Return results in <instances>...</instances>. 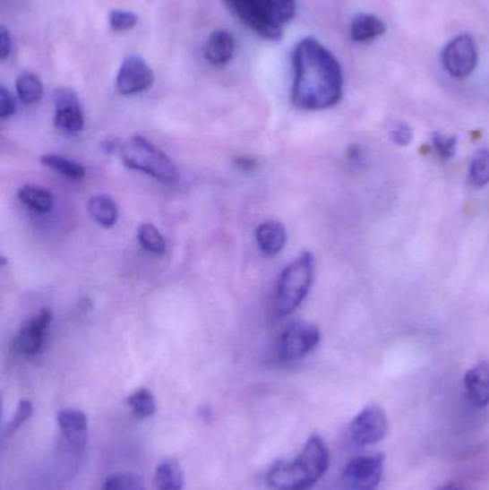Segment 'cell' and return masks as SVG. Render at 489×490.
<instances>
[{"label": "cell", "mask_w": 489, "mask_h": 490, "mask_svg": "<svg viewBox=\"0 0 489 490\" xmlns=\"http://www.w3.org/2000/svg\"><path fill=\"white\" fill-rule=\"evenodd\" d=\"M88 211H90V217L105 228L116 226L118 221V204L107 195H95L90 198L88 201Z\"/></svg>", "instance_id": "18"}, {"label": "cell", "mask_w": 489, "mask_h": 490, "mask_svg": "<svg viewBox=\"0 0 489 490\" xmlns=\"http://www.w3.org/2000/svg\"><path fill=\"white\" fill-rule=\"evenodd\" d=\"M19 200L22 201L26 207L39 214H47L54 208V197L52 193L40 186L25 185L19 190Z\"/></svg>", "instance_id": "20"}, {"label": "cell", "mask_w": 489, "mask_h": 490, "mask_svg": "<svg viewBox=\"0 0 489 490\" xmlns=\"http://www.w3.org/2000/svg\"><path fill=\"white\" fill-rule=\"evenodd\" d=\"M329 449L317 434L310 437L299 458L279 462L267 473V484L276 490H309L324 477L329 468Z\"/></svg>", "instance_id": "2"}, {"label": "cell", "mask_w": 489, "mask_h": 490, "mask_svg": "<svg viewBox=\"0 0 489 490\" xmlns=\"http://www.w3.org/2000/svg\"><path fill=\"white\" fill-rule=\"evenodd\" d=\"M121 157L128 168L144 172L162 184L176 183L178 172L173 161L144 136H133L121 145Z\"/></svg>", "instance_id": "5"}, {"label": "cell", "mask_w": 489, "mask_h": 490, "mask_svg": "<svg viewBox=\"0 0 489 490\" xmlns=\"http://www.w3.org/2000/svg\"><path fill=\"white\" fill-rule=\"evenodd\" d=\"M464 386L472 406L486 408L489 405V363L481 362L468 370Z\"/></svg>", "instance_id": "14"}, {"label": "cell", "mask_w": 489, "mask_h": 490, "mask_svg": "<svg viewBox=\"0 0 489 490\" xmlns=\"http://www.w3.org/2000/svg\"><path fill=\"white\" fill-rule=\"evenodd\" d=\"M439 490H458L453 485H448V486L441 487Z\"/></svg>", "instance_id": "34"}, {"label": "cell", "mask_w": 489, "mask_h": 490, "mask_svg": "<svg viewBox=\"0 0 489 490\" xmlns=\"http://www.w3.org/2000/svg\"><path fill=\"white\" fill-rule=\"evenodd\" d=\"M390 140L399 147H408L414 141V133L409 125L403 124V122H398L390 128Z\"/></svg>", "instance_id": "30"}, {"label": "cell", "mask_w": 489, "mask_h": 490, "mask_svg": "<svg viewBox=\"0 0 489 490\" xmlns=\"http://www.w3.org/2000/svg\"><path fill=\"white\" fill-rule=\"evenodd\" d=\"M40 162L51 168L52 171L58 172L61 176H66L69 179H83L87 176V171L83 168L82 165L78 162L71 161L66 158L61 157L56 154H47L40 158Z\"/></svg>", "instance_id": "22"}, {"label": "cell", "mask_w": 489, "mask_h": 490, "mask_svg": "<svg viewBox=\"0 0 489 490\" xmlns=\"http://www.w3.org/2000/svg\"><path fill=\"white\" fill-rule=\"evenodd\" d=\"M236 52V40L231 32L219 29L210 35L205 43L204 56L214 66H224L233 59Z\"/></svg>", "instance_id": "15"}, {"label": "cell", "mask_w": 489, "mask_h": 490, "mask_svg": "<svg viewBox=\"0 0 489 490\" xmlns=\"http://www.w3.org/2000/svg\"><path fill=\"white\" fill-rule=\"evenodd\" d=\"M11 52L12 40L11 38H9L8 29L2 26V28H0V59H2V61H6L9 55H11Z\"/></svg>", "instance_id": "32"}, {"label": "cell", "mask_w": 489, "mask_h": 490, "mask_svg": "<svg viewBox=\"0 0 489 490\" xmlns=\"http://www.w3.org/2000/svg\"><path fill=\"white\" fill-rule=\"evenodd\" d=\"M234 164L237 165L238 168L243 169V171H252V169H254L257 167L256 159L250 157L236 158Z\"/></svg>", "instance_id": "33"}, {"label": "cell", "mask_w": 489, "mask_h": 490, "mask_svg": "<svg viewBox=\"0 0 489 490\" xmlns=\"http://www.w3.org/2000/svg\"><path fill=\"white\" fill-rule=\"evenodd\" d=\"M128 406L133 408V412L138 417H150L154 415L157 410V403H155L154 394L147 389H138L131 394L128 400Z\"/></svg>", "instance_id": "26"}, {"label": "cell", "mask_w": 489, "mask_h": 490, "mask_svg": "<svg viewBox=\"0 0 489 490\" xmlns=\"http://www.w3.org/2000/svg\"><path fill=\"white\" fill-rule=\"evenodd\" d=\"M54 102L56 129L68 135L80 133L85 125V118L78 95L69 88H61L55 92Z\"/></svg>", "instance_id": "11"}, {"label": "cell", "mask_w": 489, "mask_h": 490, "mask_svg": "<svg viewBox=\"0 0 489 490\" xmlns=\"http://www.w3.org/2000/svg\"><path fill=\"white\" fill-rule=\"evenodd\" d=\"M33 408L32 403L30 400H21L19 401L18 408H16L15 415L12 417L11 422H9L8 429H6V434H15L16 430L19 427L25 425L28 420L32 417Z\"/></svg>", "instance_id": "29"}, {"label": "cell", "mask_w": 489, "mask_h": 490, "mask_svg": "<svg viewBox=\"0 0 489 490\" xmlns=\"http://www.w3.org/2000/svg\"><path fill=\"white\" fill-rule=\"evenodd\" d=\"M16 92L23 104H37L44 97V85L35 73L26 72L16 81Z\"/></svg>", "instance_id": "21"}, {"label": "cell", "mask_w": 489, "mask_h": 490, "mask_svg": "<svg viewBox=\"0 0 489 490\" xmlns=\"http://www.w3.org/2000/svg\"><path fill=\"white\" fill-rule=\"evenodd\" d=\"M256 241L264 254L276 255L287 243V231L280 221H266L257 227Z\"/></svg>", "instance_id": "16"}, {"label": "cell", "mask_w": 489, "mask_h": 490, "mask_svg": "<svg viewBox=\"0 0 489 490\" xmlns=\"http://www.w3.org/2000/svg\"><path fill=\"white\" fill-rule=\"evenodd\" d=\"M52 312L49 308L40 310L35 317L26 322L16 339L18 350L25 356H35L42 350L45 333L51 326Z\"/></svg>", "instance_id": "13"}, {"label": "cell", "mask_w": 489, "mask_h": 490, "mask_svg": "<svg viewBox=\"0 0 489 490\" xmlns=\"http://www.w3.org/2000/svg\"><path fill=\"white\" fill-rule=\"evenodd\" d=\"M109 26L114 32H126L138 23L137 14L128 11H112L109 13Z\"/></svg>", "instance_id": "27"}, {"label": "cell", "mask_w": 489, "mask_h": 490, "mask_svg": "<svg viewBox=\"0 0 489 490\" xmlns=\"http://www.w3.org/2000/svg\"><path fill=\"white\" fill-rule=\"evenodd\" d=\"M62 436L71 451L76 456L82 455L88 442V417L76 408H64L56 416Z\"/></svg>", "instance_id": "12"}, {"label": "cell", "mask_w": 489, "mask_h": 490, "mask_svg": "<svg viewBox=\"0 0 489 490\" xmlns=\"http://www.w3.org/2000/svg\"><path fill=\"white\" fill-rule=\"evenodd\" d=\"M321 341V330L312 322H292L283 331L279 343V355L285 362H297L310 355Z\"/></svg>", "instance_id": "6"}, {"label": "cell", "mask_w": 489, "mask_h": 490, "mask_svg": "<svg viewBox=\"0 0 489 490\" xmlns=\"http://www.w3.org/2000/svg\"><path fill=\"white\" fill-rule=\"evenodd\" d=\"M155 484L159 490H183L185 482L180 463L174 459L162 460L155 472Z\"/></svg>", "instance_id": "19"}, {"label": "cell", "mask_w": 489, "mask_h": 490, "mask_svg": "<svg viewBox=\"0 0 489 490\" xmlns=\"http://www.w3.org/2000/svg\"><path fill=\"white\" fill-rule=\"evenodd\" d=\"M138 241H140L141 247L147 250L148 253L157 255H162L166 253V238L159 233V228L150 224V222L141 224L140 228H138Z\"/></svg>", "instance_id": "23"}, {"label": "cell", "mask_w": 489, "mask_h": 490, "mask_svg": "<svg viewBox=\"0 0 489 490\" xmlns=\"http://www.w3.org/2000/svg\"><path fill=\"white\" fill-rule=\"evenodd\" d=\"M385 32V23L374 14H359L350 26V36L355 42H369Z\"/></svg>", "instance_id": "17"}, {"label": "cell", "mask_w": 489, "mask_h": 490, "mask_svg": "<svg viewBox=\"0 0 489 490\" xmlns=\"http://www.w3.org/2000/svg\"><path fill=\"white\" fill-rule=\"evenodd\" d=\"M443 68L453 78L471 75L478 64V50L472 36L459 35L446 45L442 52Z\"/></svg>", "instance_id": "9"}, {"label": "cell", "mask_w": 489, "mask_h": 490, "mask_svg": "<svg viewBox=\"0 0 489 490\" xmlns=\"http://www.w3.org/2000/svg\"><path fill=\"white\" fill-rule=\"evenodd\" d=\"M469 183L475 188H482V186L489 184V150H479L475 152L472 158L471 165H469Z\"/></svg>", "instance_id": "24"}, {"label": "cell", "mask_w": 489, "mask_h": 490, "mask_svg": "<svg viewBox=\"0 0 489 490\" xmlns=\"http://www.w3.org/2000/svg\"><path fill=\"white\" fill-rule=\"evenodd\" d=\"M16 102L6 88H0V118L8 119L9 116L15 114Z\"/></svg>", "instance_id": "31"}, {"label": "cell", "mask_w": 489, "mask_h": 490, "mask_svg": "<svg viewBox=\"0 0 489 490\" xmlns=\"http://www.w3.org/2000/svg\"><path fill=\"white\" fill-rule=\"evenodd\" d=\"M154 83V72L150 64L137 55H130L124 59L118 75H116V90L124 97H131L144 92Z\"/></svg>", "instance_id": "10"}, {"label": "cell", "mask_w": 489, "mask_h": 490, "mask_svg": "<svg viewBox=\"0 0 489 490\" xmlns=\"http://www.w3.org/2000/svg\"><path fill=\"white\" fill-rule=\"evenodd\" d=\"M385 458L381 453L359 456L347 463L342 475V490H376L383 477Z\"/></svg>", "instance_id": "7"}, {"label": "cell", "mask_w": 489, "mask_h": 490, "mask_svg": "<svg viewBox=\"0 0 489 490\" xmlns=\"http://www.w3.org/2000/svg\"><path fill=\"white\" fill-rule=\"evenodd\" d=\"M388 429V416L378 405H369L362 408L349 425L352 442L359 446L379 443L385 439Z\"/></svg>", "instance_id": "8"}, {"label": "cell", "mask_w": 489, "mask_h": 490, "mask_svg": "<svg viewBox=\"0 0 489 490\" xmlns=\"http://www.w3.org/2000/svg\"><path fill=\"white\" fill-rule=\"evenodd\" d=\"M102 490H145V482L137 473H114L105 479Z\"/></svg>", "instance_id": "25"}, {"label": "cell", "mask_w": 489, "mask_h": 490, "mask_svg": "<svg viewBox=\"0 0 489 490\" xmlns=\"http://www.w3.org/2000/svg\"><path fill=\"white\" fill-rule=\"evenodd\" d=\"M227 9L250 30L267 40H280L296 16V0H223Z\"/></svg>", "instance_id": "3"}, {"label": "cell", "mask_w": 489, "mask_h": 490, "mask_svg": "<svg viewBox=\"0 0 489 490\" xmlns=\"http://www.w3.org/2000/svg\"><path fill=\"white\" fill-rule=\"evenodd\" d=\"M293 66L292 102L296 107L322 111L338 104L342 98V68L335 55L319 40H300L293 52Z\"/></svg>", "instance_id": "1"}, {"label": "cell", "mask_w": 489, "mask_h": 490, "mask_svg": "<svg viewBox=\"0 0 489 490\" xmlns=\"http://www.w3.org/2000/svg\"><path fill=\"white\" fill-rule=\"evenodd\" d=\"M313 277L314 258L307 251L283 270L274 298V310L278 317L281 319L297 310L312 288Z\"/></svg>", "instance_id": "4"}, {"label": "cell", "mask_w": 489, "mask_h": 490, "mask_svg": "<svg viewBox=\"0 0 489 490\" xmlns=\"http://www.w3.org/2000/svg\"><path fill=\"white\" fill-rule=\"evenodd\" d=\"M433 147L438 150L439 157L442 159H450L457 154V138L455 136L443 135V133H433L432 135Z\"/></svg>", "instance_id": "28"}]
</instances>
